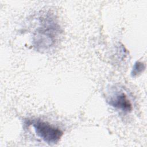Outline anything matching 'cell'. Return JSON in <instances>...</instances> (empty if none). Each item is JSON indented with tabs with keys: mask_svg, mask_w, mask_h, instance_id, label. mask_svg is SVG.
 Instances as JSON below:
<instances>
[{
	"mask_svg": "<svg viewBox=\"0 0 147 147\" xmlns=\"http://www.w3.org/2000/svg\"><path fill=\"white\" fill-rule=\"evenodd\" d=\"M32 125L36 134L48 144H56L63 134L60 129L47 122L37 120L34 121Z\"/></svg>",
	"mask_w": 147,
	"mask_h": 147,
	"instance_id": "obj_1",
	"label": "cell"
},
{
	"mask_svg": "<svg viewBox=\"0 0 147 147\" xmlns=\"http://www.w3.org/2000/svg\"><path fill=\"white\" fill-rule=\"evenodd\" d=\"M109 104L124 112H130L132 109V105L124 92H119L112 96L109 100Z\"/></svg>",
	"mask_w": 147,
	"mask_h": 147,
	"instance_id": "obj_2",
	"label": "cell"
},
{
	"mask_svg": "<svg viewBox=\"0 0 147 147\" xmlns=\"http://www.w3.org/2000/svg\"><path fill=\"white\" fill-rule=\"evenodd\" d=\"M145 69V64L141 61H136L133 67L131 75L132 77H136L141 74Z\"/></svg>",
	"mask_w": 147,
	"mask_h": 147,
	"instance_id": "obj_3",
	"label": "cell"
}]
</instances>
